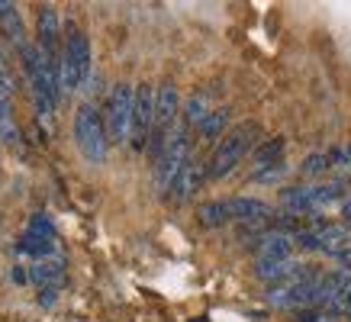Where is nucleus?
<instances>
[{"label": "nucleus", "instance_id": "1", "mask_svg": "<svg viewBox=\"0 0 351 322\" xmlns=\"http://www.w3.org/2000/svg\"><path fill=\"white\" fill-rule=\"evenodd\" d=\"M258 136H261V126H258V123H239L235 129H229L223 139L216 142L213 155L206 161V177H210V181H219V177H226L229 171H235L239 161H242L248 151H255Z\"/></svg>", "mask_w": 351, "mask_h": 322}, {"label": "nucleus", "instance_id": "2", "mask_svg": "<svg viewBox=\"0 0 351 322\" xmlns=\"http://www.w3.org/2000/svg\"><path fill=\"white\" fill-rule=\"evenodd\" d=\"M75 142L90 164H104L107 161V149H110L107 123L100 119V113L90 103L77 107V113H75Z\"/></svg>", "mask_w": 351, "mask_h": 322}, {"label": "nucleus", "instance_id": "3", "mask_svg": "<svg viewBox=\"0 0 351 322\" xmlns=\"http://www.w3.org/2000/svg\"><path fill=\"white\" fill-rule=\"evenodd\" d=\"M90 77V42L81 29H68L62 52V90H77Z\"/></svg>", "mask_w": 351, "mask_h": 322}, {"label": "nucleus", "instance_id": "4", "mask_svg": "<svg viewBox=\"0 0 351 322\" xmlns=\"http://www.w3.org/2000/svg\"><path fill=\"white\" fill-rule=\"evenodd\" d=\"M132 110H136V87L129 84H117L110 90L107 100V136L110 142H126L132 132Z\"/></svg>", "mask_w": 351, "mask_h": 322}, {"label": "nucleus", "instance_id": "5", "mask_svg": "<svg viewBox=\"0 0 351 322\" xmlns=\"http://www.w3.org/2000/svg\"><path fill=\"white\" fill-rule=\"evenodd\" d=\"M152 123H155V90L149 84L136 87V110H132V132H129V142L142 149L145 139L152 132Z\"/></svg>", "mask_w": 351, "mask_h": 322}, {"label": "nucleus", "instance_id": "6", "mask_svg": "<svg viewBox=\"0 0 351 322\" xmlns=\"http://www.w3.org/2000/svg\"><path fill=\"white\" fill-rule=\"evenodd\" d=\"M210 181V177H206V164H200V161H187V164H184L181 171H178V177H174V181H171V187H168V200L171 203H187V200H191L193 193L200 190L203 184Z\"/></svg>", "mask_w": 351, "mask_h": 322}, {"label": "nucleus", "instance_id": "7", "mask_svg": "<svg viewBox=\"0 0 351 322\" xmlns=\"http://www.w3.org/2000/svg\"><path fill=\"white\" fill-rule=\"evenodd\" d=\"M178 107H181L178 87L161 84L158 90H155V123H152V136H161V132H168V129L178 123Z\"/></svg>", "mask_w": 351, "mask_h": 322}, {"label": "nucleus", "instance_id": "8", "mask_svg": "<svg viewBox=\"0 0 351 322\" xmlns=\"http://www.w3.org/2000/svg\"><path fill=\"white\" fill-rule=\"evenodd\" d=\"M229 213L239 223H274V210L265 203V200H255V197H235L229 200Z\"/></svg>", "mask_w": 351, "mask_h": 322}, {"label": "nucleus", "instance_id": "9", "mask_svg": "<svg viewBox=\"0 0 351 322\" xmlns=\"http://www.w3.org/2000/svg\"><path fill=\"white\" fill-rule=\"evenodd\" d=\"M36 32H39V49L43 52H52L58 49V36H62V23H58V10L55 7H39L36 13Z\"/></svg>", "mask_w": 351, "mask_h": 322}, {"label": "nucleus", "instance_id": "10", "mask_svg": "<svg viewBox=\"0 0 351 322\" xmlns=\"http://www.w3.org/2000/svg\"><path fill=\"white\" fill-rule=\"evenodd\" d=\"M258 261H287L290 251H293V236H284V232H267L255 242Z\"/></svg>", "mask_w": 351, "mask_h": 322}, {"label": "nucleus", "instance_id": "11", "mask_svg": "<svg viewBox=\"0 0 351 322\" xmlns=\"http://www.w3.org/2000/svg\"><path fill=\"white\" fill-rule=\"evenodd\" d=\"M64 277V264L58 261V258H45V261H36L29 268V280L32 284H39V290L43 287H58Z\"/></svg>", "mask_w": 351, "mask_h": 322}, {"label": "nucleus", "instance_id": "12", "mask_svg": "<svg viewBox=\"0 0 351 322\" xmlns=\"http://www.w3.org/2000/svg\"><path fill=\"white\" fill-rule=\"evenodd\" d=\"M197 219H200V225H206V229L226 225L229 219H232V213H229V200H210V203H203L200 210H197Z\"/></svg>", "mask_w": 351, "mask_h": 322}, {"label": "nucleus", "instance_id": "13", "mask_svg": "<svg viewBox=\"0 0 351 322\" xmlns=\"http://www.w3.org/2000/svg\"><path fill=\"white\" fill-rule=\"evenodd\" d=\"M0 26H3V32H7L20 49L26 45V39H23V36H26V32H23V20H20V13H16V7H13L10 0H0Z\"/></svg>", "mask_w": 351, "mask_h": 322}, {"label": "nucleus", "instance_id": "14", "mask_svg": "<svg viewBox=\"0 0 351 322\" xmlns=\"http://www.w3.org/2000/svg\"><path fill=\"white\" fill-rule=\"evenodd\" d=\"M280 203L287 206L290 213H313L316 210L309 187H287V190H280Z\"/></svg>", "mask_w": 351, "mask_h": 322}, {"label": "nucleus", "instance_id": "15", "mask_svg": "<svg viewBox=\"0 0 351 322\" xmlns=\"http://www.w3.org/2000/svg\"><path fill=\"white\" fill-rule=\"evenodd\" d=\"M284 158V139L280 136H271V139L258 142L255 145V164L258 168H267V164H280Z\"/></svg>", "mask_w": 351, "mask_h": 322}, {"label": "nucleus", "instance_id": "16", "mask_svg": "<svg viewBox=\"0 0 351 322\" xmlns=\"http://www.w3.org/2000/svg\"><path fill=\"white\" fill-rule=\"evenodd\" d=\"M229 126V110L219 107V110H210V116L203 119L200 126V136L203 139H223V129Z\"/></svg>", "mask_w": 351, "mask_h": 322}, {"label": "nucleus", "instance_id": "17", "mask_svg": "<svg viewBox=\"0 0 351 322\" xmlns=\"http://www.w3.org/2000/svg\"><path fill=\"white\" fill-rule=\"evenodd\" d=\"M206 116H210V100H206V94H193L191 100H187V107H184V123H187V126H200Z\"/></svg>", "mask_w": 351, "mask_h": 322}, {"label": "nucleus", "instance_id": "18", "mask_svg": "<svg viewBox=\"0 0 351 322\" xmlns=\"http://www.w3.org/2000/svg\"><path fill=\"white\" fill-rule=\"evenodd\" d=\"M20 255H32V258H49L52 255V238H36V236H23L20 245H16Z\"/></svg>", "mask_w": 351, "mask_h": 322}, {"label": "nucleus", "instance_id": "19", "mask_svg": "<svg viewBox=\"0 0 351 322\" xmlns=\"http://www.w3.org/2000/svg\"><path fill=\"white\" fill-rule=\"evenodd\" d=\"M309 193H313V206L319 210V206H326V203H335V200H341V184H322V187H309Z\"/></svg>", "mask_w": 351, "mask_h": 322}, {"label": "nucleus", "instance_id": "20", "mask_svg": "<svg viewBox=\"0 0 351 322\" xmlns=\"http://www.w3.org/2000/svg\"><path fill=\"white\" fill-rule=\"evenodd\" d=\"M329 171V155H319V151H316V155H309L306 161H303V174H306V177H319V174H326Z\"/></svg>", "mask_w": 351, "mask_h": 322}, {"label": "nucleus", "instance_id": "21", "mask_svg": "<svg viewBox=\"0 0 351 322\" xmlns=\"http://www.w3.org/2000/svg\"><path fill=\"white\" fill-rule=\"evenodd\" d=\"M287 174V164L280 161V164H267V168H258L255 174H252V181H258V184H271V181H280Z\"/></svg>", "mask_w": 351, "mask_h": 322}, {"label": "nucleus", "instance_id": "22", "mask_svg": "<svg viewBox=\"0 0 351 322\" xmlns=\"http://www.w3.org/2000/svg\"><path fill=\"white\" fill-rule=\"evenodd\" d=\"M26 236H36V238H52L55 236V229L52 223H49V216H32L29 219V229H26Z\"/></svg>", "mask_w": 351, "mask_h": 322}, {"label": "nucleus", "instance_id": "23", "mask_svg": "<svg viewBox=\"0 0 351 322\" xmlns=\"http://www.w3.org/2000/svg\"><path fill=\"white\" fill-rule=\"evenodd\" d=\"M58 300V287H43L39 290V306H52Z\"/></svg>", "mask_w": 351, "mask_h": 322}, {"label": "nucleus", "instance_id": "24", "mask_svg": "<svg viewBox=\"0 0 351 322\" xmlns=\"http://www.w3.org/2000/svg\"><path fill=\"white\" fill-rule=\"evenodd\" d=\"M335 261H339V264H341V268H345V271H351V245H345V248H341L339 255H335Z\"/></svg>", "mask_w": 351, "mask_h": 322}, {"label": "nucleus", "instance_id": "25", "mask_svg": "<svg viewBox=\"0 0 351 322\" xmlns=\"http://www.w3.org/2000/svg\"><path fill=\"white\" fill-rule=\"evenodd\" d=\"M13 284H29V271H23V268H13Z\"/></svg>", "mask_w": 351, "mask_h": 322}, {"label": "nucleus", "instance_id": "26", "mask_svg": "<svg viewBox=\"0 0 351 322\" xmlns=\"http://www.w3.org/2000/svg\"><path fill=\"white\" fill-rule=\"evenodd\" d=\"M300 322H332V316H329V312H326V316H319V312L313 316V312H309V316H303Z\"/></svg>", "mask_w": 351, "mask_h": 322}, {"label": "nucleus", "instance_id": "27", "mask_svg": "<svg viewBox=\"0 0 351 322\" xmlns=\"http://www.w3.org/2000/svg\"><path fill=\"white\" fill-rule=\"evenodd\" d=\"M341 219H345V223H351V200H345V203H341Z\"/></svg>", "mask_w": 351, "mask_h": 322}, {"label": "nucleus", "instance_id": "28", "mask_svg": "<svg viewBox=\"0 0 351 322\" xmlns=\"http://www.w3.org/2000/svg\"><path fill=\"white\" fill-rule=\"evenodd\" d=\"M191 322H206V319H203V316H197V319H191Z\"/></svg>", "mask_w": 351, "mask_h": 322}]
</instances>
